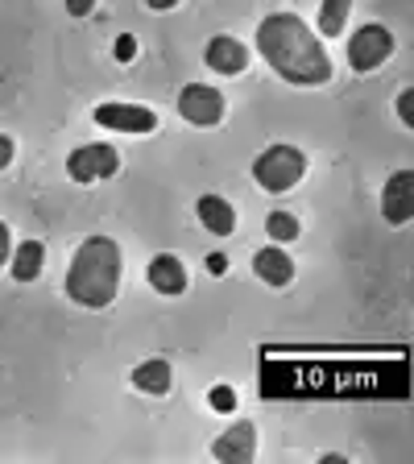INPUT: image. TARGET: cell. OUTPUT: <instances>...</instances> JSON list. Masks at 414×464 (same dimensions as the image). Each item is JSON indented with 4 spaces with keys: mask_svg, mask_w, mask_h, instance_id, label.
I'll use <instances>...</instances> for the list:
<instances>
[{
    "mask_svg": "<svg viewBox=\"0 0 414 464\" xmlns=\"http://www.w3.org/2000/svg\"><path fill=\"white\" fill-rule=\"evenodd\" d=\"M253 452H257V427L253 423H236L212 444V456L224 464H249Z\"/></svg>",
    "mask_w": 414,
    "mask_h": 464,
    "instance_id": "ba28073f",
    "label": "cell"
},
{
    "mask_svg": "<svg viewBox=\"0 0 414 464\" xmlns=\"http://www.w3.org/2000/svg\"><path fill=\"white\" fill-rule=\"evenodd\" d=\"M398 112H402L406 125H414V92H402V96H398Z\"/></svg>",
    "mask_w": 414,
    "mask_h": 464,
    "instance_id": "ffe728a7",
    "label": "cell"
},
{
    "mask_svg": "<svg viewBox=\"0 0 414 464\" xmlns=\"http://www.w3.org/2000/svg\"><path fill=\"white\" fill-rule=\"evenodd\" d=\"M149 286L158 290V295H183L187 290V266L174 253H158L154 261H149Z\"/></svg>",
    "mask_w": 414,
    "mask_h": 464,
    "instance_id": "8fae6325",
    "label": "cell"
},
{
    "mask_svg": "<svg viewBox=\"0 0 414 464\" xmlns=\"http://www.w3.org/2000/svg\"><path fill=\"white\" fill-rule=\"evenodd\" d=\"M145 5H149V9H154V13H166V9H174L178 0H145Z\"/></svg>",
    "mask_w": 414,
    "mask_h": 464,
    "instance_id": "d4e9b609",
    "label": "cell"
},
{
    "mask_svg": "<svg viewBox=\"0 0 414 464\" xmlns=\"http://www.w3.org/2000/svg\"><path fill=\"white\" fill-rule=\"evenodd\" d=\"M13 162V141L5 133H0V170H5V166Z\"/></svg>",
    "mask_w": 414,
    "mask_h": 464,
    "instance_id": "7402d4cb",
    "label": "cell"
},
{
    "mask_svg": "<svg viewBox=\"0 0 414 464\" xmlns=\"http://www.w3.org/2000/svg\"><path fill=\"white\" fill-rule=\"evenodd\" d=\"M348 9H352V0H323V9H319V34H323V38L344 34Z\"/></svg>",
    "mask_w": 414,
    "mask_h": 464,
    "instance_id": "2e32d148",
    "label": "cell"
},
{
    "mask_svg": "<svg viewBox=\"0 0 414 464\" xmlns=\"http://www.w3.org/2000/svg\"><path fill=\"white\" fill-rule=\"evenodd\" d=\"M207 402H212V411H236V394H232V386H212Z\"/></svg>",
    "mask_w": 414,
    "mask_h": 464,
    "instance_id": "ac0fdd59",
    "label": "cell"
},
{
    "mask_svg": "<svg viewBox=\"0 0 414 464\" xmlns=\"http://www.w3.org/2000/svg\"><path fill=\"white\" fill-rule=\"evenodd\" d=\"M257 50L286 83L319 87L332 79V58L323 50V42H319V34H311L307 21L294 17V13H270L261 21Z\"/></svg>",
    "mask_w": 414,
    "mask_h": 464,
    "instance_id": "6da1fadb",
    "label": "cell"
},
{
    "mask_svg": "<svg viewBox=\"0 0 414 464\" xmlns=\"http://www.w3.org/2000/svg\"><path fill=\"white\" fill-rule=\"evenodd\" d=\"M5 261H9V228L0 220V270H5Z\"/></svg>",
    "mask_w": 414,
    "mask_h": 464,
    "instance_id": "603a6c76",
    "label": "cell"
},
{
    "mask_svg": "<svg viewBox=\"0 0 414 464\" xmlns=\"http://www.w3.org/2000/svg\"><path fill=\"white\" fill-rule=\"evenodd\" d=\"M96 125L112 129V133H154L158 112H149V108H141V104H100Z\"/></svg>",
    "mask_w": 414,
    "mask_h": 464,
    "instance_id": "52a82bcc",
    "label": "cell"
},
{
    "mask_svg": "<svg viewBox=\"0 0 414 464\" xmlns=\"http://www.w3.org/2000/svg\"><path fill=\"white\" fill-rule=\"evenodd\" d=\"M394 54V34L386 25H361L357 38L348 42V63L352 71H373Z\"/></svg>",
    "mask_w": 414,
    "mask_h": 464,
    "instance_id": "277c9868",
    "label": "cell"
},
{
    "mask_svg": "<svg viewBox=\"0 0 414 464\" xmlns=\"http://www.w3.org/2000/svg\"><path fill=\"white\" fill-rule=\"evenodd\" d=\"M42 261H46L42 241H25L17 253H13V278H17V282H34L42 274Z\"/></svg>",
    "mask_w": 414,
    "mask_h": 464,
    "instance_id": "9a60e30c",
    "label": "cell"
},
{
    "mask_svg": "<svg viewBox=\"0 0 414 464\" xmlns=\"http://www.w3.org/2000/svg\"><path fill=\"white\" fill-rule=\"evenodd\" d=\"M207 270H212V274H216V278H220V274H224V270H228V261H224V257H220V253H212V257H207Z\"/></svg>",
    "mask_w": 414,
    "mask_h": 464,
    "instance_id": "cb8c5ba5",
    "label": "cell"
},
{
    "mask_svg": "<svg viewBox=\"0 0 414 464\" xmlns=\"http://www.w3.org/2000/svg\"><path fill=\"white\" fill-rule=\"evenodd\" d=\"M178 112H183V121L203 125V129L220 125L224 121V96L207 83H191V87H183V96H178Z\"/></svg>",
    "mask_w": 414,
    "mask_h": 464,
    "instance_id": "8992f818",
    "label": "cell"
},
{
    "mask_svg": "<svg viewBox=\"0 0 414 464\" xmlns=\"http://www.w3.org/2000/svg\"><path fill=\"white\" fill-rule=\"evenodd\" d=\"M112 54H116V58H120V63H129V58H133V54H137V42H133V38H129V34H125V38H116Z\"/></svg>",
    "mask_w": 414,
    "mask_h": 464,
    "instance_id": "d6986e66",
    "label": "cell"
},
{
    "mask_svg": "<svg viewBox=\"0 0 414 464\" xmlns=\"http://www.w3.org/2000/svg\"><path fill=\"white\" fill-rule=\"evenodd\" d=\"M265 232H270L278 245H286V241H294V237H299V220H294L290 212H274L270 220H265Z\"/></svg>",
    "mask_w": 414,
    "mask_h": 464,
    "instance_id": "e0dca14e",
    "label": "cell"
},
{
    "mask_svg": "<svg viewBox=\"0 0 414 464\" xmlns=\"http://www.w3.org/2000/svg\"><path fill=\"white\" fill-rule=\"evenodd\" d=\"M303 174H307V158H303V150H294V145H270V150L253 162V179L274 195L290 191Z\"/></svg>",
    "mask_w": 414,
    "mask_h": 464,
    "instance_id": "3957f363",
    "label": "cell"
},
{
    "mask_svg": "<svg viewBox=\"0 0 414 464\" xmlns=\"http://www.w3.org/2000/svg\"><path fill=\"white\" fill-rule=\"evenodd\" d=\"M381 212H386L390 224H406L414 216V174L398 170L386 183V195H381Z\"/></svg>",
    "mask_w": 414,
    "mask_h": 464,
    "instance_id": "9c48e42d",
    "label": "cell"
},
{
    "mask_svg": "<svg viewBox=\"0 0 414 464\" xmlns=\"http://www.w3.org/2000/svg\"><path fill=\"white\" fill-rule=\"evenodd\" d=\"M91 9H96V0H67V13H71V17H87Z\"/></svg>",
    "mask_w": 414,
    "mask_h": 464,
    "instance_id": "44dd1931",
    "label": "cell"
},
{
    "mask_svg": "<svg viewBox=\"0 0 414 464\" xmlns=\"http://www.w3.org/2000/svg\"><path fill=\"white\" fill-rule=\"evenodd\" d=\"M195 212H199L203 228L216 232V237H228V232L236 228V212H232V203L224 199V195H199Z\"/></svg>",
    "mask_w": 414,
    "mask_h": 464,
    "instance_id": "7c38bea8",
    "label": "cell"
},
{
    "mask_svg": "<svg viewBox=\"0 0 414 464\" xmlns=\"http://www.w3.org/2000/svg\"><path fill=\"white\" fill-rule=\"evenodd\" d=\"M203 58H207V67H212L216 75H241V71L249 67V50H245L236 38H224V34L207 42Z\"/></svg>",
    "mask_w": 414,
    "mask_h": 464,
    "instance_id": "30bf717a",
    "label": "cell"
},
{
    "mask_svg": "<svg viewBox=\"0 0 414 464\" xmlns=\"http://www.w3.org/2000/svg\"><path fill=\"white\" fill-rule=\"evenodd\" d=\"M120 170V158H116L112 145L96 141V145H83L75 154L67 158V174L75 183H96V179H112Z\"/></svg>",
    "mask_w": 414,
    "mask_h": 464,
    "instance_id": "5b68a950",
    "label": "cell"
},
{
    "mask_svg": "<svg viewBox=\"0 0 414 464\" xmlns=\"http://www.w3.org/2000/svg\"><path fill=\"white\" fill-rule=\"evenodd\" d=\"M253 270H257L261 282H270V286H286V282L294 278V261H290V253H282L278 245H274V249H261L257 257H253Z\"/></svg>",
    "mask_w": 414,
    "mask_h": 464,
    "instance_id": "4fadbf2b",
    "label": "cell"
},
{
    "mask_svg": "<svg viewBox=\"0 0 414 464\" xmlns=\"http://www.w3.org/2000/svg\"><path fill=\"white\" fill-rule=\"evenodd\" d=\"M133 386H137V390H145V394L162 398L166 390H170V365H166L162 357H154V361H141V365L133 369Z\"/></svg>",
    "mask_w": 414,
    "mask_h": 464,
    "instance_id": "5bb4252c",
    "label": "cell"
},
{
    "mask_svg": "<svg viewBox=\"0 0 414 464\" xmlns=\"http://www.w3.org/2000/svg\"><path fill=\"white\" fill-rule=\"evenodd\" d=\"M120 286V249L108 237H87L79 245V253L71 257L67 270V299H75L79 307H108L116 299Z\"/></svg>",
    "mask_w": 414,
    "mask_h": 464,
    "instance_id": "7a4b0ae2",
    "label": "cell"
}]
</instances>
